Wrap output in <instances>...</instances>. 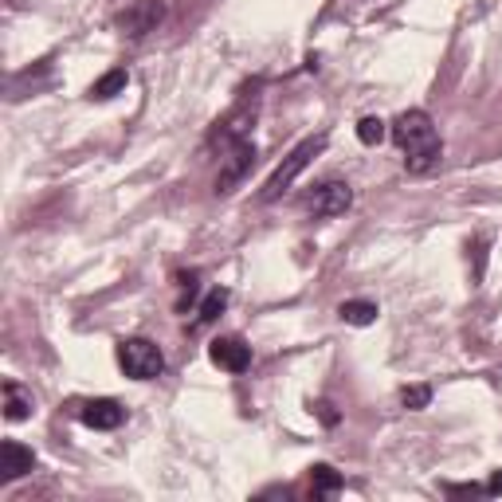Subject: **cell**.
<instances>
[{
	"label": "cell",
	"instance_id": "cell-5",
	"mask_svg": "<svg viewBox=\"0 0 502 502\" xmlns=\"http://www.w3.org/2000/svg\"><path fill=\"white\" fill-rule=\"evenodd\" d=\"M255 165V142L251 137H240V142L228 145V157L220 161V177H216V193H232L243 177L251 173Z\"/></svg>",
	"mask_w": 502,
	"mask_h": 502
},
{
	"label": "cell",
	"instance_id": "cell-14",
	"mask_svg": "<svg viewBox=\"0 0 502 502\" xmlns=\"http://www.w3.org/2000/svg\"><path fill=\"white\" fill-rule=\"evenodd\" d=\"M342 322H350V326H369V322H377V302H366V299H350L338 307Z\"/></svg>",
	"mask_w": 502,
	"mask_h": 502
},
{
	"label": "cell",
	"instance_id": "cell-3",
	"mask_svg": "<svg viewBox=\"0 0 502 502\" xmlns=\"http://www.w3.org/2000/svg\"><path fill=\"white\" fill-rule=\"evenodd\" d=\"M118 366L134 381H153L165 373V353L150 338H126L118 342Z\"/></svg>",
	"mask_w": 502,
	"mask_h": 502
},
{
	"label": "cell",
	"instance_id": "cell-7",
	"mask_svg": "<svg viewBox=\"0 0 502 502\" xmlns=\"http://www.w3.org/2000/svg\"><path fill=\"white\" fill-rule=\"evenodd\" d=\"M353 204V189L346 181H326L314 189V201H310V212L318 216V220H333V216H342Z\"/></svg>",
	"mask_w": 502,
	"mask_h": 502
},
{
	"label": "cell",
	"instance_id": "cell-17",
	"mask_svg": "<svg viewBox=\"0 0 502 502\" xmlns=\"http://www.w3.org/2000/svg\"><path fill=\"white\" fill-rule=\"evenodd\" d=\"M314 412H318V416H322V424H330V428L342 420V416H338V408H333L330 400H318V405H314Z\"/></svg>",
	"mask_w": 502,
	"mask_h": 502
},
{
	"label": "cell",
	"instance_id": "cell-4",
	"mask_svg": "<svg viewBox=\"0 0 502 502\" xmlns=\"http://www.w3.org/2000/svg\"><path fill=\"white\" fill-rule=\"evenodd\" d=\"M161 20H165L161 0H134V4H126L122 12L114 16V24H118V32H122L126 39H142V36L157 32Z\"/></svg>",
	"mask_w": 502,
	"mask_h": 502
},
{
	"label": "cell",
	"instance_id": "cell-6",
	"mask_svg": "<svg viewBox=\"0 0 502 502\" xmlns=\"http://www.w3.org/2000/svg\"><path fill=\"white\" fill-rule=\"evenodd\" d=\"M78 420L95 432H114V428H122L126 408L118 405L114 397H95V400H83V405H78Z\"/></svg>",
	"mask_w": 502,
	"mask_h": 502
},
{
	"label": "cell",
	"instance_id": "cell-10",
	"mask_svg": "<svg viewBox=\"0 0 502 502\" xmlns=\"http://www.w3.org/2000/svg\"><path fill=\"white\" fill-rule=\"evenodd\" d=\"M4 420H28L32 416V408H36V400H32V392H28L24 385H16V381H4Z\"/></svg>",
	"mask_w": 502,
	"mask_h": 502
},
{
	"label": "cell",
	"instance_id": "cell-9",
	"mask_svg": "<svg viewBox=\"0 0 502 502\" xmlns=\"http://www.w3.org/2000/svg\"><path fill=\"white\" fill-rule=\"evenodd\" d=\"M36 467V451L24 448L20 440H4L0 444V483H16L20 475Z\"/></svg>",
	"mask_w": 502,
	"mask_h": 502
},
{
	"label": "cell",
	"instance_id": "cell-12",
	"mask_svg": "<svg viewBox=\"0 0 502 502\" xmlns=\"http://www.w3.org/2000/svg\"><path fill=\"white\" fill-rule=\"evenodd\" d=\"M310 490H314V498L338 495V490H342V475H338V471H333L330 464H314V467H310Z\"/></svg>",
	"mask_w": 502,
	"mask_h": 502
},
{
	"label": "cell",
	"instance_id": "cell-16",
	"mask_svg": "<svg viewBox=\"0 0 502 502\" xmlns=\"http://www.w3.org/2000/svg\"><path fill=\"white\" fill-rule=\"evenodd\" d=\"M400 405H405V408H412V412L428 408V405H432V389H428V385H412V389H400Z\"/></svg>",
	"mask_w": 502,
	"mask_h": 502
},
{
	"label": "cell",
	"instance_id": "cell-18",
	"mask_svg": "<svg viewBox=\"0 0 502 502\" xmlns=\"http://www.w3.org/2000/svg\"><path fill=\"white\" fill-rule=\"evenodd\" d=\"M487 495H502V471H495V475H490V483L483 487Z\"/></svg>",
	"mask_w": 502,
	"mask_h": 502
},
{
	"label": "cell",
	"instance_id": "cell-15",
	"mask_svg": "<svg viewBox=\"0 0 502 502\" xmlns=\"http://www.w3.org/2000/svg\"><path fill=\"white\" fill-rule=\"evenodd\" d=\"M389 137V126L381 118H361L358 122V142L361 145H381Z\"/></svg>",
	"mask_w": 502,
	"mask_h": 502
},
{
	"label": "cell",
	"instance_id": "cell-8",
	"mask_svg": "<svg viewBox=\"0 0 502 502\" xmlns=\"http://www.w3.org/2000/svg\"><path fill=\"white\" fill-rule=\"evenodd\" d=\"M209 358H212V366H220L228 373H243L251 366V346L243 338H235V333H224V338H216L209 346Z\"/></svg>",
	"mask_w": 502,
	"mask_h": 502
},
{
	"label": "cell",
	"instance_id": "cell-2",
	"mask_svg": "<svg viewBox=\"0 0 502 502\" xmlns=\"http://www.w3.org/2000/svg\"><path fill=\"white\" fill-rule=\"evenodd\" d=\"M322 150H326V134L307 137V142H299V145H294V150H291L287 157H283V165H279V169H275V173L267 177V185H263L259 201H267V204H271V201H279V196L287 193V189H291L294 181H299L302 173H307V165H310V161H314V157H318Z\"/></svg>",
	"mask_w": 502,
	"mask_h": 502
},
{
	"label": "cell",
	"instance_id": "cell-13",
	"mask_svg": "<svg viewBox=\"0 0 502 502\" xmlns=\"http://www.w3.org/2000/svg\"><path fill=\"white\" fill-rule=\"evenodd\" d=\"M224 307H228V291L224 287H216V291H209V299L201 302V310H196V322H193V330H201V326H212L216 318L224 314Z\"/></svg>",
	"mask_w": 502,
	"mask_h": 502
},
{
	"label": "cell",
	"instance_id": "cell-11",
	"mask_svg": "<svg viewBox=\"0 0 502 502\" xmlns=\"http://www.w3.org/2000/svg\"><path fill=\"white\" fill-rule=\"evenodd\" d=\"M126 86H130V75H126V67H114V71H106L103 78H95L91 98H95V103H106V98L122 95Z\"/></svg>",
	"mask_w": 502,
	"mask_h": 502
},
{
	"label": "cell",
	"instance_id": "cell-1",
	"mask_svg": "<svg viewBox=\"0 0 502 502\" xmlns=\"http://www.w3.org/2000/svg\"><path fill=\"white\" fill-rule=\"evenodd\" d=\"M389 134H392V142L400 145V153H405L408 173H428L432 165H440V157H444L440 130L424 111H405L397 122H392Z\"/></svg>",
	"mask_w": 502,
	"mask_h": 502
}]
</instances>
